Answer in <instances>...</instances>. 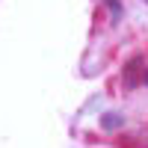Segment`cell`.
<instances>
[{"instance_id": "277c9868", "label": "cell", "mask_w": 148, "mask_h": 148, "mask_svg": "<svg viewBox=\"0 0 148 148\" xmlns=\"http://www.w3.org/2000/svg\"><path fill=\"white\" fill-rule=\"evenodd\" d=\"M142 83H145V86H148V68H145V74H142Z\"/></svg>"}, {"instance_id": "6da1fadb", "label": "cell", "mask_w": 148, "mask_h": 148, "mask_svg": "<svg viewBox=\"0 0 148 148\" xmlns=\"http://www.w3.org/2000/svg\"><path fill=\"white\" fill-rule=\"evenodd\" d=\"M136 71H139V56H133V59H127V65H125V86L127 89H133L136 86Z\"/></svg>"}, {"instance_id": "5b68a950", "label": "cell", "mask_w": 148, "mask_h": 148, "mask_svg": "<svg viewBox=\"0 0 148 148\" xmlns=\"http://www.w3.org/2000/svg\"><path fill=\"white\" fill-rule=\"evenodd\" d=\"M145 3H148V0H145Z\"/></svg>"}, {"instance_id": "7a4b0ae2", "label": "cell", "mask_w": 148, "mask_h": 148, "mask_svg": "<svg viewBox=\"0 0 148 148\" xmlns=\"http://www.w3.org/2000/svg\"><path fill=\"white\" fill-rule=\"evenodd\" d=\"M121 125H125L121 113H104V116H101V127H104V130H110V133H113V130H119Z\"/></svg>"}, {"instance_id": "3957f363", "label": "cell", "mask_w": 148, "mask_h": 148, "mask_svg": "<svg viewBox=\"0 0 148 148\" xmlns=\"http://www.w3.org/2000/svg\"><path fill=\"white\" fill-rule=\"evenodd\" d=\"M104 3H107V9H110V18H113V24L121 18V3H119V0H104Z\"/></svg>"}]
</instances>
